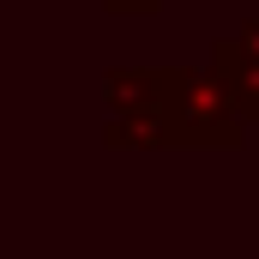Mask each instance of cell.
I'll return each instance as SVG.
<instances>
[{"mask_svg":"<svg viewBox=\"0 0 259 259\" xmlns=\"http://www.w3.org/2000/svg\"><path fill=\"white\" fill-rule=\"evenodd\" d=\"M163 121L169 145L193 151H235L253 127L217 66H163Z\"/></svg>","mask_w":259,"mask_h":259,"instance_id":"cell-1","label":"cell"},{"mask_svg":"<svg viewBox=\"0 0 259 259\" xmlns=\"http://www.w3.org/2000/svg\"><path fill=\"white\" fill-rule=\"evenodd\" d=\"M103 145L109 151H163V72L151 66H109L103 72Z\"/></svg>","mask_w":259,"mask_h":259,"instance_id":"cell-2","label":"cell"},{"mask_svg":"<svg viewBox=\"0 0 259 259\" xmlns=\"http://www.w3.org/2000/svg\"><path fill=\"white\" fill-rule=\"evenodd\" d=\"M211 66L223 72V84L235 91V103L247 109V121H259V18H247L241 30L211 42Z\"/></svg>","mask_w":259,"mask_h":259,"instance_id":"cell-3","label":"cell"},{"mask_svg":"<svg viewBox=\"0 0 259 259\" xmlns=\"http://www.w3.org/2000/svg\"><path fill=\"white\" fill-rule=\"evenodd\" d=\"M163 0H103V12H115V18H151Z\"/></svg>","mask_w":259,"mask_h":259,"instance_id":"cell-4","label":"cell"}]
</instances>
